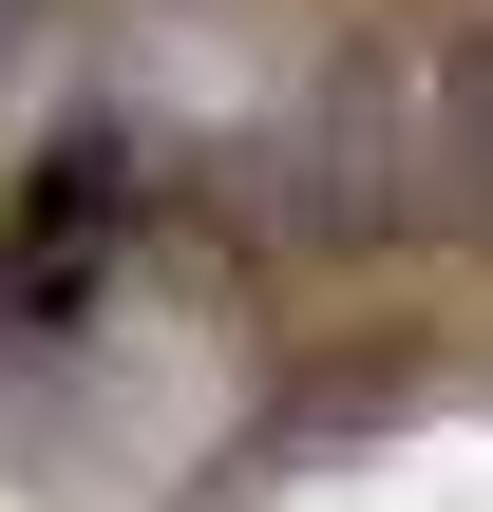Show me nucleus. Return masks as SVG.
I'll use <instances>...</instances> for the list:
<instances>
[{
  "mask_svg": "<svg viewBox=\"0 0 493 512\" xmlns=\"http://www.w3.org/2000/svg\"><path fill=\"white\" fill-rule=\"evenodd\" d=\"M418 228L493 247V38L437 57V114H418Z\"/></svg>",
  "mask_w": 493,
  "mask_h": 512,
  "instance_id": "1",
  "label": "nucleus"
}]
</instances>
